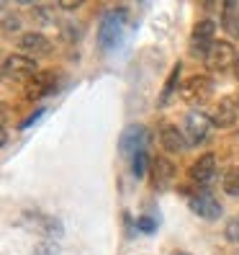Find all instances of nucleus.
Wrapping results in <instances>:
<instances>
[{"label": "nucleus", "instance_id": "27", "mask_svg": "<svg viewBox=\"0 0 239 255\" xmlns=\"http://www.w3.org/2000/svg\"><path fill=\"white\" fill-rule=\"evenodd\" d=\"M234 255H239V253H234Z\"/></svg>", "mask_w": 239, "mask_h": 255}, {"label": "nucleus", "instance_id": "11", "mask_svg": "<svg viewBox=\"0 0 239 255\" xmlns=\"http://www.w3.org/2000/svg\"><path fill=\"white\" fill-rule=\"evenodd\" d=\"M237 119H239V101L221 98L216 111H214V127L216 129H229V127L237 124Z\"/></svg>", "mask_w": 239, "mask_h": 255}, {"label": "nucleus", "instance_id": "24", "mask_svg": "<svg viewBox=\"0 0 239 255\" xmlns=\"http://www.w3.org/2000/svg\"><path fill=\"white\" fill-rule=\"evenodd\" d=\"M82 5V0H62V3H59V8L62 10H75V8H80Z\"/></svg>", "mask_w": 239, "mask_h": 255}, {"label": "nucleus", "instance_id": "5", "mask_svg": "<svg viewBox=\"0 0 239 255\" xmlns=\"http://www.w3.org/2000/svg\"><path fill=\"white\" fill-rule=\"evenodd\" d=\"M188 204H190V212L198 214V217H203V219H211V222H214V219L221 217V204L216 201L214 193H208L203 186H196V191L190 193Z\"/></svg>", "mask_w": 239, "mask_h": 255}, {"label": "nucleus", "instance_id": "1", "mask_svg": "<svg viewBox=\"0 0 239 255\" xmlns=\"http://www.w3.org/2000/svg\"><path fill=\"white\" fill-rule=\"evenodd\" d=\"M126 21H129V10L126 8H113L108 10L106 16L100 18V26H98V41L100 47L111 52L118 47V41L124 39V31H126Z\"/></svg>", "mask_w": 239, "mask_h": 255}, {"label": "nucleus", "instance_id": "23", "mask_svg": "<svg viewBox=\"0 0 239 255\" xmlns=\"http://www.w3.org/2000/svg\"><path fill=\"white\" fill-rule=\"evenodd\" d=\"M137 224H139V230H142V232H155V227H157L155 219H149V217H142Z\"/></svg>", "mask_w": 239, "mask_h": 255}, {"label": "nucleus", "instance_id": "19", "mask_svg": "<svg viewBox=\"0 0 239 255\" xmlns=\"http://www.w3.org/2000/svg\"><path fill=\"white\" fill-rule=\"evenodd\" d=\"M224 237L229 240V243H237L239 245V214L227 219V224H224Z\"/></svg>", "mask_w": 239, "mask_h": 255}, {"label": "nucleus", "instance_id": "6", "mask_svg": "<svg viewBox=\"0 0 239 255\" xmlns=\"http://www.w3.org/2000/svg\"><path fill=\"white\" fill-rule=\"evenodd\" d=\"M216 41V21L211 18H201L196 26H193V36H190V52L193 54H201L206 59L208 49L214 47Z\"/></svg>", "mask_w": 239, "mask_h": 255}, {"label": "nucleus", "instance_id": "16", "mask_svg": "<svg viewBox=\"0 0 239 255\" xmlns=\"http://www.w3.org/2000/svg\"><path fill=\"white\" fill-rule=\"evenodd\" d=\"M221 23H224V28H227L232 36L239 39V5H227V8H224Z\"/></svg>", "mask_w": 239, "mask_h": 255}, {"label": "nucleus", "instance_id": "8", "mask_svg": "<svg viewBox=\"0 0 239 255\" xmlns=\"http://www.w3.org/2000/svg\"><path fill=\"white\" fill-rule=\"evenodd\" d=\"M18 44V52L26 54V57H41V54H49L52 52V41L39 34V31H28V34H21V39L16 41Z\"/></svg>", "mask_w": 239, "mask_h": 255}, {"label": "nucleus", "instance_id": "4", "mask_svg": "<svg viewBox=\"0 0 239 255\" xmlns=\"http://www.w3.org/2000/svg\"><path fill=\"white\" fill-rule=\"evenodd\" d=\"M234 65H237V52H234L232 44L224 41V39L214 41V47L208 49V54H206V67L211 72H227Z\"/></svg>", "mask_w": 239, "mask_h": 255}, {"label": "nucleus", "instance_id": "7", "mask_svg": "<svg viewBox=\"0 0 239 255\" xmlns=\"http://www.w3.org/2000/svg\"><path fill=\"white\" fill-rule=\"evenodd\" d=\"M211 93H214V83L208 75H193V78L185 80L183 88H180V98L185 103H193V106H196V103H206L211 98Z\"/></svg>", "mask_w": 239, "mask_h": 255}, {"label": "nucleus", "instance_id": "12", "mask_svg": "<svg viewBox=\"0 0 239 255\" xmlns=\"http://www.w3.org/2000/svg\"><path fill=\"white\" fill-rule=\"evenodd\" d=\"M147 144V131L142 124H131L124 134H121V142H118V147H121L124 155H137L142 152Z\"/></svg>", "mask_w": 239, "mask_h": 255}, {"label": "nucleus", "instance_id": "20", "mask_svg": "<svg viewBox=\"0 0 239 255\" xmlns=\"http://www.w3.org/2000/svg\"><path fill=\"white\" fill-rule=\"evenodd\" d=\"M59 253V245L54 243V240H41V243H36L34 248V255H57Z\"/></svg>", "mask_w": 239, "mask_h": 255}, {"label": "nucleus", "instance_id": "17", "mask_svg": "<svg viewBox=\"0 0 239 255\" xmlns=\"http://www.w3.org/2000/svg\"><path fill=\"white\" fill-rule=\"evenodd\" d=\"M224 193H229V196H239V165L224 175Z\"/></svg>", "mask_w": 239, "mask_h": 255}, {"label": "nucleus", "instance_id": "15", "mask_svg": "<svg viewBox=\"0 0 239 255\" xmlns=\"http://www.w3.org/2000/svg\"><path fill=\"white\" fill-rule=\"evenodd\" d=\"M34 227L44 235H62V222L54 219V217H41V214H34Z\"/></svg>", "mask_w": 239, "mask_h": 255}, {"label": "nucleus", "instance_id": "14", "mask_svg": "<svg viewBox=\"0 0 239 255\" xmlns=\"http://www.w3.org/2000/svg\"><path fill=\"white\" fill-rule=\"evenodd\" d=\"M159 142L165 147V152H183L188 147L183 131H177V127H172V124H165L159 129Z\"/></svg>", "mask_w": 239, "mask_h": 255}, {"label": "nucleus", "instance_id": "10", "mask_svg": "<svg viewBox=\"0 0 239 255\" xmlns=\"http://www.w3.org/2000/svg\"><path fill=\"white\" fill-rule=\"evenodd\" d=\"M188 175H190V181L193 183H198V186H206L211 178L216 175V157L211 155V152H206V155H201L196 162L190 165V170H188Z\"/></svg>", "mask_w": 239, "mask_h": 255}, {"label": "nucleus", "instance_id": "25", "mask_svg": "<svg viewBox=\"0 0 239 255\" xmlns=\"http://www.w3.org/2000/svg\"><path fill=\"white\" fill-rule=\"evenodd\" d=\"M41 114H44V111H41V109H39V111H36V114H34V116H28V119H26V122H23V124H21V127H23V129H26V127H31V124H34V122H36V119H39V116H41Z\"/></svg>", "mask_w": 239, "mask_h": 255}, {"label": "nucleus", "instance_id": "26", "mask_svg": "<svg viewBox=\"0 0 239 255\" xmlns=\"http://www.w3.org/2000/svg\"><path fill=\"white\" fill-rule=\"evenodd\" d=\"M234 75H237V80H239V57H237V65H234Z\"/></svg>", "mask_w": 239, "mask_h": 255}, {"label": "nucleus", "instance_id": "2", "mask_svg": "<svg viewBox=\"0 0 239 255\" xmlns=\"http://www.w3.org/2000/svg\"><path fill=\"white\" fill-rule=\"evenodd\" d=\"M39 62L34 57H26V54H8L5 62H3V78L5 80H18V83H28L39 75Z\"/></svg>", "mask_w": 239, "mask_h": 255}, {"label": "nucleus", "instance_id": "21", "mask_svg": "<svg viewBox=\"0 0 239 255\" xmlns=\"http://www.w3.org/2000/svg\"><path fill=\"white\" fill-rule=\"evenodd\" d=\"M21 28V18L18 16H10V13H5V18H3V31L10 34V31H18Z\"/></svg>", "mask_w": 239, "mask_h": 255}, {"label": "nucleus", "instance_id": "18", "mask_svg": "<svg viewBox=\"0 0 239 255\" xmlns=\"http://www.w3.org/2000/svg\"><path fill=\"white\" fill-rule=\"evenodd\" d=\"M152 165V160H149V155H147V149H142V152H137L134 155V165H131V170H134V175L137 178H142L144 175V170Z\"/></svg>", "mask_w": 239, "mask_h": 255}, {"label": "nucleus", "instance_id": "9", "mask_svg": "<svg viewBox=\"0 0 239 255\" xmlns=\"http://www.w3.org/2000/svg\"><path fill=\"white\" fill-rule=\"evenodd\" d=\"M149 170H152V186H155L157 191L170 188L172 181H175V173H177L175 165H172L167 157H155L152 165H149Z\"/></svg>", "mask_w": 239, "mask_h": 255}, {"label": "nucleus", "instance_id": "3", "mask_svg": "<svg viewBox=\"0 0 239 255\" xmlns=\"http://www.w3.org/2000/svg\"><path fill=\"white\" fill-rule=\"evenodd\" d=\"M185 137L190 144H198L208 137V131L214 127V116H208L203 109H193L185 114Z\"/></svg>", "mask_w": 239, "mask_h": 255}, {"label": "nucleus", "instance_id": "13", "mask_svg": "<svg viewBox=\"0 0 239 255\" xmlns=\"http://www.w3.org/2000/svg\"><path fill=\"white\" fill-rule=\"evenodd\" d=\"M52 91H54V75L52 72H39L26 83V98L28 101H41Z\"/></svg>", "mask_w": 239, "mask_h": 255}, {"label": "nucleus", "instance_id": "22", "mask_svg": "<svg viewBox=\"0 0 239 255\" xmlns=\"http://www.w3.org/2000/svg\"><path fill=\"white\" fill-rule=\"evenodd\" d=\"M177 75H180V65H177L175 70H172V75H170V80H167V91H165V98L162 101H167V96L175 91V80H177Z\"/></svg>", "mask_w": 239, "mask_h": 255}]
</instances>
